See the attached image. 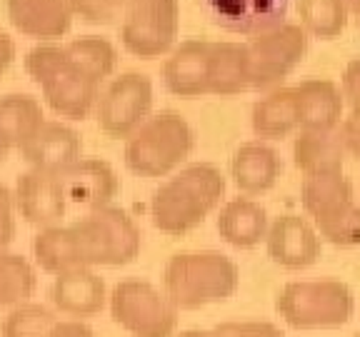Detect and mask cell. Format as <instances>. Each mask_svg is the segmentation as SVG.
<instances>
[{"instance_id":"4","label":"cell","mask_w":360,"mask_h":337,"mask_svg":"<svg viewBox=\"0 0 360 337\" xmlns=\"http://www.w3.org/2000/svg\"><path fill=\"white\" fill-rule=\"evenodd\" d=\"M80 267H120L141 253V230L135 220L115 205L88 210L85 218L68 225Z\"/></svg>"},{"instance_id":"24","label":"cell","mask_w":360,"mask_h":337,"mask_svg":"<svg viewBox=\"0 0 360 337\" xmlns=\"http://www.w3.org/2000/svg\"><path fill=\"white\" fill-rule=\"evenodd\" d=\"M245 90H250V83H248L245 43H233V40L210 43L208 93L228 98V95H240Z\"/></svg>"},{"instance_id":"14","label":"cell","mask_w":360,"mask_h":337,"mask_svg":"<svg viewBox=\"0 0 360 337\" xmlns=\"http://www.w3.org/2000/svg\"><path fill=\"white\" fill-rule=\"evenodd\" d=\"M15 208L25 223L35 227H53L60 223L65 215V195H63L58 175L43 173V170H25L15 180V192H13Z\"/></svg>"},{"instance_id":"10","label":"cell","mask_w":360,"mask_h":337,"mask_svg":"<svg viewBox=\"0 0 360 337\" xmlns=\"http://www.w3.org/2000/svg\"><path fill=\"white\" fill-rule=\"evenodd\" d=\"M178 20V0H125L120 40L135 58L153 60L173 48Z\"/></svg>"},{"instance_id":"31","label":"cell","mask_w":360,"mask_h":337,"mask_svg":"<svg viewBox=\"0 0 360 337\" xmlns=\"http://www.w3.org/2000/svg\"><path fill=\"white\" fill-rule=\"evenodd\" d=\"M58 322L56 312L40 303H20L0 322V337H48Z\"/></svg>"},{"instance_id":"37","label":"cell","mask_w":360,"mask_h":337,"mask_svg":"<svg viewBox=\"0 0 360 337\" xmlns=\"http://www.w3.org/2000/svg\"><path fill=\"white\" fill-rule=\"evenodd\" d=\"M48 337H96L83 320H58Z\"/></svg>"},{"instance_id":"3","label":"cell","mask_w":360,"mask_h":337,"mask_svg":"<svg viewBox=\"0 0 360 337\" xmlns=\"http://www.w3.org/2000/svg\"><path fill=\"white\" fill-rule=\"evenodd\" d=\"M195 133L180 112H155L125 138V165L141 178H165L191 157Z\"/></svg>"},{"instance_id":"11","label":"cell","mask_w":360,"mask_h":337,"mask_svg":"<svg viewBox=\"0 0 360 337\" xmlns=\"http://www.w3.org/2000/svg\"><path fill=\"white\" fill-rule=\"evenodd\" d=\"M153 107V83L143 73H123L112 78L96 105L98 125L110 138H130L150 118Z\"/></svg>"},{"instance_id":"9","label":"cell","mask_w":360,"mask_h":337,"mask_svg":"<svg viewBox=\"0 0 360 337\" xmlns=\"http://www.w3.org/2000/svg\"><path fill=\"white\" fill-rule=\"evenodd\" d=\"M248 48V83L250 90H273L300 65L308 51V35L295 22L250 38Z\"/></svg>"},{"instance_id":"33","label":"cell","mask_w":360,"mask_h":337,"mask_svg":"<svg viewBox=\"0 0 360 337\" xmlns=\"http://www.w3.org/2000/svg\"><path fill=\"white\" fill-rule=\"evenodd\" d=\"M208 337H285V332L268 320H228L208 330Z\"/></svg>"},{"instance_id":"18","label":"cell","mask_w":360,"mask_h":337,"mask_svg":"<svg viewBox=\"0 0 360 337\" xmlns=\"http://www.w3.org/2000/svg\"><path fill=\"white\" fill-rule=\"evenodd\" d=\"M208 40H183L163 65L165 88L178 98H200L208 93Z\"/></svg>"},{"instance_id":"26","label":"cell","mask_w":360,"mask_h":337,"mask_svg":"<svg viewBox=\"0 0 360 337\" xmlns=\"http://www.w3.org/2000/svg\"><path fill=\"white\" fill-rule=\"evenodd\" d=\"M45 123L43 107L33 95H11L0 98V143L8 150H20Z\"/></svg>"},{"instance_id":"15","label":"cell","mask_w":360,"mask_h":337,"mask_svg":"<svg viewBox=\"0 0 360 337\" xmlns=\"http://www.w3.org/2000/svg\"><path fill=\"white\" fill-rule=\"evenodd\" d=\"M65 202H75L88 210L110 205L112 197L118 195L120 180L110 163L101 157H80L65 173L58 175Z\"/></svg>"},{"instance_id":"21","label":"cell","mask_w":360,"mask_h":337,"mask_svg":"<svg viewBox=\"0 0 360 337\" xmlns=\"http://www.w3.org/2000/svg\"><path fill=\"white\" fill-rule=\"evenodd\" d=\"M13 28L38 40H56L70 30V8L65 0H8Z\"/></svg>"},{"instance_id":"36","label":"cell","mask_w":360,"mask_h":337,"mask_svg":"<svg viewBox=\"0 0 360 337\" xmlns=\"http://www.w3.org/2000/svg\"><path fill=\"white\" fill-rule=\"evenodd\" d=\"M338 130H340V138H343L345 152H350V155L360 160V110H350V115L343 118Z\"/></svg>"},{"instance_id":"23","label":"cell","mask_w":360,"mask_h":337,"mask_svg":"<svg viewBox=\"0 0 360 337\" xmlns=\"http://www.w3.org/2000/svg\"><path fill=\"white\" fill-rule=\"evenodd\" d=\"M218 235L238 250H250L268 232V213L250 197H233L218 213Z\"/></svg>"},{"instance_id":"25","label":"cell","mask_w":360,"mask_h":337,"mask_svg":"<svg viewBox=\"0 0 360 337\" xmlns=\"http://www.w3.org/2000/svg\"><path fill=\"white\" fill-rule=\"evenodd\" d=\"M253 133L263 140H281L298 128V105H295V90L273 88L265 98H260L250 112Z\"/></svg>"},{"instance_id":"40","label":"cell","mask_w":360,"mask_h":337,"mask_svg":"<svg viewBox=\"0 0 360 337\" xmlns=\"http://www.w3.org/2000/svg\"><path fill=\"white\" fill-rule=\"evenodd\" d=\"M175 337H208V330H183Z\"/></svg>"},{"instance_id":"16","label":"cell","mask_w":360,"mask_h":337,"mask_svg":"<svg viewBox=\"0 0 360 337\" xmlns=\"http://www.w3.org/2000/svg\"><path fill=\"white\" fill-rule=\"evenodd\" d=\"M80 150H83V140L73 128L45 120L38 133L20 147V155L33 170L60 175L73 163H78Z\"/></svg>"},{"instance_id":"27","label":"cell","mask_w":360,"mask_h":337,"mask_svg":"<svg viewBox=\"0 0 360 337\" xmlns=\"http://www.w3.org/2000/svg\"><path fill=\"white\" fill-rule=\"evenodd\" d=\"M65 58L78 67L85 78L101 85L105 78H110L118 67V51L115 45L105 38L98 35H85V38H75L68 45H63Z\"/></svg>"},{"instance_id":"28","label":"cell","mask_w":360,"mask_h":337,"mask_svg":"<svg viewBox=\"0 0 360 337\" xmlns=\"http://www.w3.org/2000/svg\"><path fill=\"white\" fill-rule=\"evenodd\" d=\"M33 258L38 263V267L53 277L73 272V270H83L78 263V255H75L70 232H68V227H60V225L43 227L33 237Z\"/></svg>"},{"instance_id":"17","label":"cell","mask_w":360,"mask_h":337,"mask_svg":"<svg viewBox=\"0 0 360 337\" xmlns=\"http://www.w3.org/2000/svg\"><path fill=\"white\" fill-rule=\"evenodd\" d=\"M51 303L70 317H93L108 305V287L96 270L83 267L58 275L51 287Z\"/></svg>"},{"instance_id":"38","label":"cell","mask_w":360,"mask_h":337,"mask_svg":"<svg viewBox=\"0 0 360 337\" xmlns=\"http://www.w3.org/2000/svg\"><path fill=\"white\" fill-rule=\"evenodd\" d=\"M13 58H15V43L6 33H0V73L11 65Z\"/></svg>"},{"instance_id":"5","label":"cell","mask_w":360,"mask_h":337,"mask_svg":"<svg viewBox=\"0 0 360 337\" xmlns=\"http://www.w3.org/2000/svg\"><path fill=\"white\" fill-rule=\"evenodd\" d=\"M276 312L292 330H335L353 320L355 295L340 280H292L276 298Z\"/></svg>"},{"instance_id":"6","label":"cell","mask_w":360,"mask_h":337,"mask_svg":"<svg viewBox=\"0 0 360 337\" xmlns=\"http://www.w3.org/2000/svg\"><path fill=\"white\" fill-rule=\"evenodd\" d=\"M25 70L40 85L48 105L70 120H85L98 105L101 85L85 78L60 45H38L25 55Z\"/></svg>"},{"instance_id":"35","label":"cell","mask_w":360,"mask_h":337,"mask_svg":"<svg viewBox=\"0 0 360 337\" xmlns=\"http://www.w3.org/2000/svg\"><path fill=\"white\" fill-rule=\"evenodd\" d=\"M340 95H343V103L350 105V110H360V58H353L345 65L343 80H340Z\"/></svg>"},{"instance_id":"12","label":"cell","mask_w":360,"mask_h":337,"mask_svg":"<svg viewBox=\"0 0 360 337\" xmlns=\"http://www.w3.org/2000/svg\"><path fill=\"white\" fill-rule=\"evenodd\" d=\"M215 25L255 38L285 22L290 0H200Z\"/></svg>"},{"instance_id":"8","label":"cell","mask_w":360,"mask_h":337,"mask_svg":"<svg viewBox=\"0 0 360 337\" xmlns=\"http://www.w3.org/2000/svg\"><path fill=\"white\" fill-rule=\"evenodd\" d=\"M108 308L115 325L130 337H175L178 310L153 282L128 277L108 292Z\"/></svg>"},{"instance_id":"32","label":"cell","mask_w":360,"mask_h":337,"mask_svg":"<svg viewBox=\"0 0 360 337\" xmlns=\"http://www.w3.org/2000/svg\"><path fill=\"white\" fill-rule=\"evenodd\" d=\"M70 15H78L85 22L108 25L123 13L125 0H65Z\"/></svg>"},{"instance_id":"22","label":"cell","mask_w":360,"mask_h":337,"mask_svg":"<svg viewBox=\"0 0 360 337\" xmlns=\"http://www.w3.org/2000/svg\"><path fill=\"white\" fill-rule=\"evenodd\" d=\"M345 145L340 130H300L292 140V163L305 178L343 173Z\"/></svg>"},{"instance_id":"1","label":"cell","mask_w":360,"mask_h":337,"mask_svg":"<svg viewBox=\"0 0 360 337\" xmlns=\"http://www.w3.org/2000/svg\"><path fill=\"white\" fill-rule=\"evenodd\" d=\"M225 197V178L210 163H191L153 192L150 220L155 230L183 237L195 230Z\"/></svg>"},{"instance_id":"13","label":"cell","mask_w":360,"mask_h":337,"mask_svg":"<svg viewBox=\"0 0 360 337\" xmlns=\"http://www.w3.org/2000/svg\"><path fill=\"white\" fill-rule=\"evenodd\" d=\"M268 258L285 270H305L321 258V237L300 215L285 213L268 225L265 232Z\"/></svg>"},{"instance_id":"7","label":"cell","mask_w":360,"mask_h":337,"mask_svg":"<svg viewBox=\"0 0 360 337\" xmlns=\"http://www.w3.org/2000/svg\"><path fill=\"white\" fill-rule=\"evenodd\" d=\"M300 200L305 213L313 218L318 237L335 247L360 245V205L343 173L305 178L300 185Z\"/></svg>"},{"instance_id":"34","label":"cell","mask_w":360,"mask_h":337,"mask_svg":"<svg viewBox=\"0 0 360 337\" xmlns=\"http://www.w3.org/2000/svg\"><path fill=\"white\" fill-rule=\"evenodd\" d=\"M13 237H15V200L13 192L0 183V253H6Z\"/></svg>"},{"instance_id":"19","label":"cell","mask_w":360,"mask_h":337,"mask_svg":"<svg viewBox=\"0 0 360 337\" xmlns=\"http://www.w3.org/2000/svg\"><path fill=\"white\" fill-rule=\"evenodd\" d=\"M300 130H335L343 118V95L333 80L308 78L292 85Z\"/></svg>"},{"instance_id":"39","label":"cell","mask_w":360,"mask_h":337,"mask_svg":"<svg viewBox=\"0 0 360 337\" xmlns=\"http://www.w3.org/2000/svg\"><path fill=\"white\" fill-rule=\"evenodd\" d=\"M343 3H345V11H348V18H353L360 30V0H343Z\"/></svg>"},{"instance_id":"2","label":"cell","mask_w":360,"mask_h":337,"mask_svg":"<svg viewBox=\"0 0 360 337\" xmlns=\"http://www.w3.org/2000/svg\"><path fill=\"white\" fill-rule=\"evenodd\" d=\"M238 282V265L218 250L175 253L163 270V292L178 312L225 303L236 295Z\"/></svg>"},{"instance_id":"30","label":"cell","mask_w":360,"mask_h":337,"mask_svg":"<svg viewBox=\"0 0 360 337\" xmlns=\"http://www.w3.org/2000/svg\"><path fill=\"white\" fill-rule=\"evenodd\" d=\"M303 30L321 40H333L345 30L348 11L343 0H298Z\"/></svg>"},{"instance_id":"42","label":"cell","mask_w":360,"mask_h":337,"mask_svg":"<svg viewBox=\"0 0 360 337\" xmlns=\"http://www.w3.org/2000/svg\"><path fill=\"white\" fill-rule=\"evenodd\" d=\"M355 337H360V332H358V335H355Z\"/></svg>"},{"instance_id":"41","label":"cell","mask_w":360,"mask_h":337,"mask_svg":"<svg viewBox=\"0 0 360 337\" xmlns=\"http://www.w3.org/2000/svg\"><path fill=\"white\" fill-rule=\"evenodd\" d=\"M6 155H8V147L3 145V143H0V163H3V160H6Z\"/></svg>"},{"instance_id":"20","label":"cell","mask_w":360,"mask_h":337,"mask_svg":"<svg viewBox=\"0 0 360 337\" xmlns=\"http://www.w3.org/2000/svg\"><path fill=\"white\" fill-rule=\"evenodd\" d=\"M283 173L278 150L260 140L243 143L231 160V178L243 195H263L276 185Z\"/></svg>"},{"instance_id":"29","label":"cell","mask_w":360,"mask_h":337,"mask_svg":"<svg viewBox=\"0 0 360 337\" xmlns=\"http://www.w3.org/2000/svg\"><path fill=\"white\" fill-rule=\"evenodd\" d=\"M38 277L28 258L15 253H0V310H13L15 305L33 298Z\"/></svg>"}]
</instances>
